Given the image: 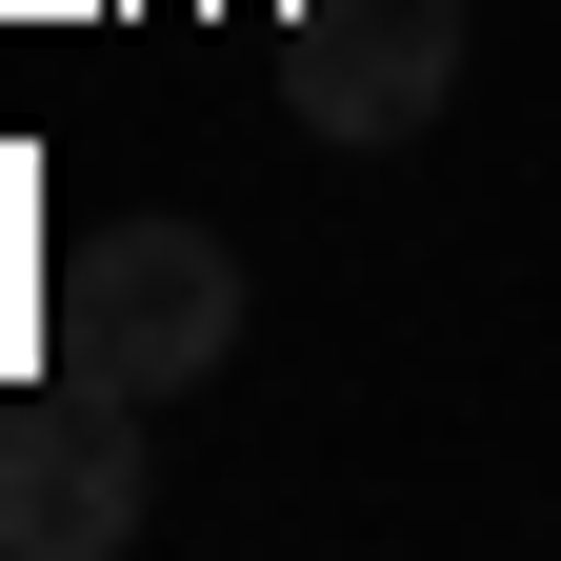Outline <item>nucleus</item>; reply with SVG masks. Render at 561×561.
Returning a JSON list of instances; mask_svg holds the SVG:
<instances>
[{
	"label": "nucleus",
	"instance_id": "1",
	"mask_svg": "<svg viewBox=\"0 0 561 561\" xmlns=\"http://www.w3.org/2000/svg\"><path fill=\"white\" fill-rule=\"evenodd\" d=\"M221 341H241L221 221H101L81 261H60V301H41V362H60V381H121V401L221 381Z\"/></svg>",
	"mask_w": 561,
	"mask_h": 561
},
{
	"label": "nucleus",
	"instance_id": "2",
	"mask_svg": "<svg viewBox=\"0 0 561 561\" xmlns=\"http://www.w3.org/2000/svg\"><path fill=\"white\" fill-rule=\"evenodd\" d=\"M121 541H140V401L41 362V401H0V561H121Z\"/></svg>",
	"mask_w": 561,
	"mask_h": 561
},
{
	"label": "nucleus",
	"instance_id": "3",
	"mask_svg": "<svg viewBox=\"0 0 561 561\" xmlns=\"http://www.w3.org/2000/svg\"><path fill=\"white\" fill-rule=\"evenodd\" d=\"M280 81H301L321 140H421V121L461 101V0H301Z\"/></svg>",
	"mask_w": 561,
	"mask_h": 561
}]
</instances>
